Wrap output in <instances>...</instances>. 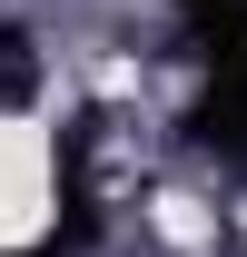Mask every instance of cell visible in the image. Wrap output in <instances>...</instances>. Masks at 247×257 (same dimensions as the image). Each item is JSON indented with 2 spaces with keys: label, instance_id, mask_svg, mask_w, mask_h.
I'll return each mask as SVG.
<instances>
[{
  "label": "cell",
  "instance_id": "6da1fadb",
  "mask_svg": "<svg viewBox=\"0 0 247 257\" xmlns=\"http://www.w3.org/2000/svg\"><path fill=\"white\" fill-rule=\"evenodd\" d=\"M178 50L198 69H247V0H188L178 10Z\"/></svg>",
  "mask_w": 247,
  "mask_h": 257
},
{
  "label": "cell",
  "instance_id": "277c9868",
  "mask_svg": "<svg viewBox=\"0 0 247 257\" xmlns=\"http://www.w3.org/2000/svg\"><path fill=\"white\" fill-rule=\"evenodd\" d=\"M30 257H60V247H30Z\"/></svg>",
  "mask_w": 247,
  "mask_h": 257
},
{
  "label": "cell",
  "instance_id": "7a4b0ae2",
  "mask_svg": "<svg viewBox=\"0 0 247 257\" xmlns=\"http://www.w3.org/2000/svg\"><path fill=\"white\" fill-rule=\"evenodd\" d=\"M198 149H217L227 168H247V69H208V99H198Z\"/></svg>",
  "mask_w": 247,
  "mask_h": 257
},
{
  "label": "cell",
  "instance_id": "3957f363",
  "mask_svg": "<svg viewBox=\"0 0 247 257\" xmlns=\"http://www.w3.org/2000/svg\"><path fill=\"white\" fill-rule=\"evenodd\" d=\"M30 99H40V40L0 30V109H30Z\"/></svg>",
  "mask_w": 247,
  "mask_h": 257
}]
</instances>
